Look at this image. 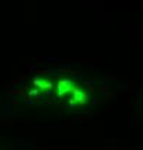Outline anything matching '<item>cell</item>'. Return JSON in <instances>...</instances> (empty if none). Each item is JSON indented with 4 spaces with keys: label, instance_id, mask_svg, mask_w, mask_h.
Returning a JSON list of instances; mask_svg holds the SVG:
<instances>
[{
    "label": "cell",
    "instance_id": "2",
    "mask_svg": "<svg viewBox=\"0 0 143 150\" xmlns=\"http://www.w3.org/2000/svg\"><path fill=\"white\" fill-rule=\"evenodd\" d=\"M71 90V84H70V81L68 79H62L61 82H58V85H56V91L59 95H62V94L68 93Z\"/></svg>",
    "mask_w": 143,
    "mask_h": 150
},
{
    "label": "cell",
    "instance_id": "1",
    "mask_svg": "<svg viewBox=\"0 0 143 150\" xmlns=\"http://www.w3.org/2000/svg\"><path fill=\"white\" fill-rule=\"evenodd\" d=\"M72 93H74V98L71 100V105L75 104H83L87 98V94L84 93L83 90H78V88H72Z\"/></svg>",
    "mask_w": 143,
    "mask_h": 150
},
{
    "label": "cell",
    "instance_id": "3",
    "mask_svg": "<svg viewBox=\"0 0 143 150\" xmlns=\"http://www.w3.org/2000/svg\"><path fill=\"white\" fill-rule=\"evenodd\" d=\"M35 85H38L39 88H51V82L45 81V79H35Z\"/></svg>",
    "mask_w": 143,
    "mask_h": 150
}]
</instances>
